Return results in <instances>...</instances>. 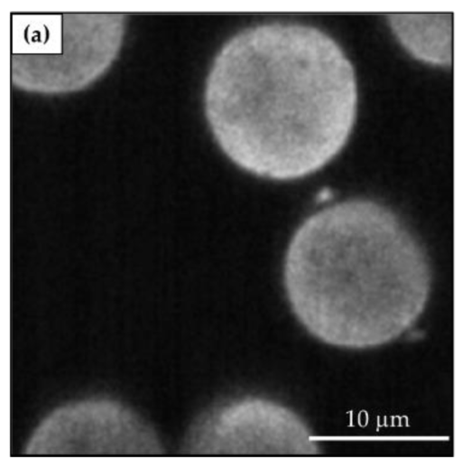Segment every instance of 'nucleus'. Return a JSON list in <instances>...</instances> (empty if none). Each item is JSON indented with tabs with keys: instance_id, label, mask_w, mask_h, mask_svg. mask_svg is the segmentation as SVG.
Here are the masks:
<instances>
[{
	"instance_id": "obj_3",
	"label": "nucleus",
	"mask_w": 462,
	"mask_h": 469,
	"mask_svg": "<svg viewBox=\"0 0 462 469\" xmlns=\"http://www.w3.org/2000/svg\"><path fill=\"white\" fill-rule=\"evenodd\" d=\"M34 456H145L161 453L152 430L110 400L92 399L58 408L36 428L26 447Z\"/></svg>"
},
{
	"instance_id": "obj_1",
	"label": "nucleus",
	"mask_w": 462,
	"mask_h": 469,
	"mask_svg": "<svg viewBox=\"0 0 462 469\" xmlns=\"http://www.w3.org/2000/svg\"><path fill=\"white\" fill-rule=\"evenodd\" d=\"M357 106L354 68L321 30L254 25L217 55L205 111L227 157L256 176L289 181L329 163L351 134Z\"/></svg>"
},
{
	"instance_id": "obj_6",
	"label": "nucleus",
	"mask_w": 462,
	"mask_h": 469,
	"mask_svg": "<svg viewBox=\"0 0 462 469\" xmlns=\"http://www.w3.org/2000/svg\"><path fill=\"white\" fill-rule=\"evenodd\" d=\"M458 56L462 58V14H458Z\"/></svg>"
},
{
	"instance_id": "obj_2",
	"label": "nucleus",
	"mask_w": 462,
	"mask_h": 469,
	"mask_svg": "<svg viewBox=\"0 0 462 469\" xmlns=\"http://www.w3.org/2000/svg\"><path fill=\"white\" fill-rule=\"evenodd\" d=\"M284 286L300 324L344 348L380 344L420 314L430 286L425 249L393 209L353 199L307 218L284 262Z\"/></svg>"
},
{
	"instance_id": "obj_4",
	"label": "nucleus",
	"mask_w": 462,
	"mask_h": 469,
	"mask_svg": "<svg viewBox=\"0 0 462 469\" xmlns=\"http://www.w3.org/2000/svg\"><path fill=\"white\" fill-rule=\"evenodd\" d=\"M315 444L300 419L276 403L247 399L203 416L188 436L199 455L313 454Z\"/></svg>"
},
{
	"instance_id": "obj_5",
	"label": "nucleus",
	"mask_w": 462,
	"mask_h": 469,
	"mask_svg": "<svg viewBox=\"0 0 462 469\" xmlns=\"http://www.w3.org/2000/svg\"><path fill=\"white\" fill-rule=\"evenodd\" d=\"M388 23L402 46L421 61L449 66L458 56V14L395 13Z\"/></svg>"
}]
</instances>
